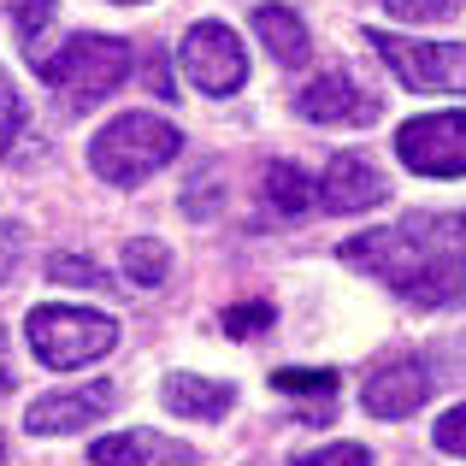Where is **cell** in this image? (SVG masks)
Returning a JSON list of instances; mask_svg holds the SVG:
<instances>
[{"instance_id":"1","label":"cell","mask_w":466,"mask_h":466,"mask_svg":"<svg viewBox=\"0 0 466 466\" xmlns=\"http://www.w3.org/2000/svg\"><path fill=\"white\" fill-rule=\"evenodd\" d=\"M342 266L384 278L413 308H461L466 301V242L455 218H401L396 230H366L342 242Z\"/></svg>"},{"instance_id":"2","label":"cell","mask_w":466,"mask_h":466,"mask_svg":"<svg viewBox=\"0 0 466 466\" xmlns=\"http://www.w3.org/2000/svg\"><path fill=\"white\" fill-rule=\"evenodd\" d=\"M35 71H42V83L59 95L66 113H89V106H101L106 95L130 77V42L83 30V35H71L59 54L35 59Z\"/></svg>"},{"instance_id":"3","label":"cell","mask_w":466,"mask_h":466,"mask_svg":"<svg viewBox=\"0 0 466 466\" xmlns=\"http://www.w3.org/2000/svg\"><path fill=\"white\" fill-rule=\"evenodd\" d=\"M183 148V130L171 125V118H154V113H118L113 125L101 130V137L89 142V166L95 177L118 183V189H130V183L154 177L159 166H171Z\"/></svg>"},{"instance_id":"4","label":"cell","mask_w":466,"mask_h":466,"mask_svg":"<svg viewBox=\"0 0 466 466\" xmlns=\"http://www.w3.org/2000/svg\"><path fill=\"white\" fill-rule=\"evenodd\" d=\"M24 337H30V349H35L42 366H59V372H66V366L101 360L118 342V325L95 308H54V301H47V308H30Z\"/></svg>"},{"instance_id":"5","label":"cell","mask_w":466,"mask_h":466,"mask_svg":"<svg viewBox=\"0 0 466 466\" xmlns=\"http://www.w3.org/2000/svg\"><path fill=\"white\" fill-rule=\"evenodd\" d=\"M378 59L408 95H466V47L461 42H413V35L366 30Z\"/></svg>"},{"instance_id":"6","label":"cell","mask_w":466,"mask_h":466,"mask_svg":"<svg viewBox=\"0 0 466 466\" xmlns=\"http://www.w3.org/2000/svg\"><path fill=\"white\" fill-rule=\"evenodd\" d=\"M183 59V77L195 83L201 95H237L248 83V47L237 42V30L218 18H201L177 47Z\"/></svg>"},{"instance_id":"7","label":"cell","mask_w":466,"mask_h":466,"mask_svg":"<svg viewBox=\"0 0 466 466\" xmlns=\"http://www.w3.org/2000/svg\"><path fill=\"white\" fill-rule=\"evenodd\" d=\"M396 154L420 177H466V113H425L396 130Z\"/></svg>"},{"instance_id":"8","label":"cell","mask_w":466,"mask_h":466,"mask_svg":"<svg viewBox=\"0 0 466 466\" xmlns=\"http://www.w3.org/2000/svg\"><path fill=\"white\" fill-rule=\"evenodd\" d=\"M106 408H113V384L95 378V384H83V390H54V396L30 401L24 425H30V437H71L89 420H101Z\"/></svg>"},{"instance_id":"9","label":"cell","mask_w":466,"mask_h":466,"mask_svg":"<svg viewBox=\"0 0 466 466\" xmlns=\"http://www.w3.org/2000/svg\"><path fill=\"white\" fill-rule=\"evenodd\" d=\"M296 113L313 125H372L378 118V95H366L349 71H325L296 95Z\"/></svg>"},{"instance_id":"10","label":"cell","mask_w":466,"mask_h":466,"mask_svg":"<svg viewBox=\"0 0 466 466\" xmlns=\"http://www.w3.org/2000/svg\"><path fill=\"white\" fill-rule=\"evenodd\" d=\"M431 384L437 378L425 372L420 360H396V366H378L372 378H366L360 401L372 420H408V413H420L425 401H431Z\"/></svg>"},{"instance_id":"11","label":"cell","mask_w":466,"mask_h":466,"mask_svg":"<svg viewBox=\"0 0 466 466\" xmlns=\"http://www.w3.org/2000/svg\"><path fill=\"white\" fill-rule=\"evenodd\" d=\"M384 195H390L384 171L360 154H337L325 166V177H319V201H325L330 213H372Z\"/></svg>"},{"instance_id":"12","label":"cell","mask_w":466,"mask_h":466,"mask_svg":"<svg viewBox=\"0 0 466 466\" xmlns=\"http://www.w3.org/2000/svg\"><path fill=\"white\" fill-rule=\"evenodd\" d=\"M89 466H195V449L171 443L159 431H113V437H95Z\"/></svg>"},{"instance_id":"13","label":"cell","mask_w":466,"mask_h":466,"mask_svg":"<svg viewBox=\"0 0 466 466\" xmlns=\"http://www.w3.org/2000/svg\"><path fill=\"white\" fill-rule=\"evenodd\" d=\"M159 401H166L177 420H225V413L237 408V390L218 384V378H201V372H171L166 390H159Z\"/></svg>"},{"instance_id":"14","label":"cell","mask_w":466,"mask_h":466,"mask_svg":"<svg viewBox=\"0 0 466 466\" xmlns=\"http://www.w3.org/2000/svg\"><path fill=\"white\" fill-rule=\"evenodd\" d=\"M254 35L272 47L278 66H301L308 59V24L289 6H254Z\"/></svg>"},{"instance_id":"15","label":"cell","mask_w":466,"mask_h":466,"mask_svg":"<svg viewBox=\"0 0 466 466\" xmlns=\"http://www.w3.org/2000/svg\"><path fill=\"white\" fill-rule=\"evenodd\" d=\"M266 201H272V213L301 218L319 201V183L301 166H289V159H272V166H266Z\"/></svg>"},{"instance_id":"16","label":"cell","mask_w":466,"mask_h":466,"mask_svg":"<svg viewBox=\"0 0 466 466\" xmlns=\"http://www.w3.org/2000/svg\"><path fill=\"white\" fill-rule=\"evenodd\" d=\"M125 278L137 289H159L171 278V248H166V242H154V237H130L125 242Z\"/></svg>"},{"instance_id":"17","label":"cell","mask_w":466,"mask_h":466,"mask_svg":"<svg viewBox=\"0 0 466 466\" xmlns=\"http://www.w3.org/2000/svg\"><path fill=\"white\" fill-rule=\"evenodd\" d=\"M272 390H284V396H330L337 372H325V366H284V372H272Z\"/></svg>"},{"instance_id":"18","label":"cell","mask_w":466,"mask_h":466,"mask_svg":"<svg viewBox=\"0 0 466 466\" xmlns=\"http://www.w3.org/2000/svg\"><path fill=\"white\" fill-rule=\"evenodd\" d=\"M461 6L466 0H384V12L401 18V24H443V18H455Z\"/></svg>"},{"instance_id":"19","label":"cell","mask_w":466,"mask_h":466,"mask_svg":"<svg viewBox=\"0 0 466 466\" xmlns=\"http://www.w3.org/2000/svg\"><path fill=\"white\" fill-rule=\"evenodd\" d=\"M47 278H54V284H77V289H101L106 284L101 266L83 260V254H54V260H47Z\"/></svg>"},{"instance_id":"20","label":"cell","mask_w":466,"mask_h":466,"mask_svg":"<svg viewBox=\"0 0 466 466\" xmlns=\"http://www.w3.org/2000/svg\"><path fill=\"white\" fill-rule=\"evenodd\" d=\"M289 466H372V449L366 443H330V449H313V455H296Z\"/></svg>"},{"instance_id":"21","label":"cell","mask_w":466,"mask_h":466,"mask_svg":"<svg viewBox=\"0 0 466 466\" xmlns=\"http://www.w3.org/2000/svg\"><path fill=\"white\" fill-rule=\"evenodd\" d=\"M18 130H24V101H18V89H12V77L0 71V154L12 148Z\"/></svg>"},{"instance_id":"22","label":"cell","mask_w":466,"mask_h":466,"mask_svg":"<svg viewBox=\"0 0 466 466\" xmlns=\"http://www.w3.org/2000/svg\"><path fill=\"white\" fill-rule=\"evenodd\" d=\"M266 325H272V308H266V301H248V308H230L225 313V330H230V337H260Z\"/></svg>"},{"instance_id":"23","label":"cell","mask_w":466,"mask_h":466,"mask_svg":"<svg viewBox=\"0 0 466 466\" xmlns=\"http://www.w3.org/2000/svg\"><path fill=\"white\" fill-rule=\"evenodd\" d=\"M12 18H18V35H24V47H30L35 35L47 30V18H54V0H18V12H12Z\"/></svg>"},{"instance_id":"24","label":"cell","mask_w":466,"mask_h":466,"mask_svg":"<svg viewBox=\"0 0 466 466\" xmlns=\"http://www.w3.org/2000/svg\"><path fill=\"white\" fill-rule=\"evenodd\" d=\"M437 449H443V455H466V401L437 420Z\"/></svg>"},{"instance_id":"25","label":"cell","mask_w":466,"mask_h":466,"mask_svg":"<svg viewBox=\"0 0 466 466\" xmlns=\"http://www.w3.org/2000/svg\"><path fill=\"white\" fill-rule=\"evenodd\" d=\"M12 266H18V225H0V284L12 278Z\"/></svg>"},{"instance_id":"26","label":"cell","mask_w":466,"mask_h":466,"mask_svg":"<svg viewBox=\"0 0 466 466\" xmlns=\"http://www.w3.org/2000/svg\"><path fill=\"white\" fill-rule=\"evenodd\" d=\"M148 89L159 95V101H171V95H177V89H171V71H166V59H159V54L148 59Z\"/></svg>"},{"instance_id":"27","label":"cell","mask_w":466,"mask_h":466,"mask_svg":"<svg viewBox=\"0 0 466 466\" xmlns=\"http://www.w3.org/2000/svg\"><path fill=\"white\" fill-rule=\"evenodd\" d=\"M12 390V366H6V330H0V396Z\"/></svg>"},{"instance_id":"28","label":"cell","mask_w":466,"mask_h":466,"mask_svg":"<svg viewBox=\"0 0 466 466\" xmlns=\"http://www.w3.org/2000/svg\"><path fill=\"white\" fill-rule=\"evenodd\" d=\"M118 6H142V0H118Z\"/></svg>"},{"instance_id":"29","label":"cell","mask_w":466,"mask_h":466,"mask_svg":"<svg viewBox=\"0 0 466 466\" xmlns=\"http://www.w3.org/2000/svg\"><path fill=\"white\" fill-rule=\"evenodd\" d=\"M0 461H6V443H0Z\"/></svg>"}]
</instances>
